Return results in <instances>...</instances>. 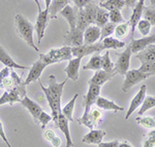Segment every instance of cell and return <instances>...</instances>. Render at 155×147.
Segmentation results:
<instances>
[{"instance_id": "6da1fadb", "label": "cell", "mask_w": 155, "mask_h": 147, "mask_svg": "<svg viewBox=\"0 0 155 147\" xmlns=\"http://www.w3.org/2000/svg\"><path fill=\"white\" fill-rule=\"evenodd\" d=\"M68 79H65L63 82L58 83L56 81V77L54 75H51L49 77V86L45 87L41 84V82H39L41 90L44 91L45 95L47 98V101L49 103V106L51 108V115L53 117V120L55 123H57L58 120V116L61 113V96L62 92H63L64 85H65L66 81Z\"/></svg>"}, {"instance_id": "7a4b0ae2", "label": "cell", "mask_w": 155, "mask_h": 147, "mask_svg": "<svg viewBox=\"0 0 155 147\" xmlns=\"http://www.w3.org/2000/svg\"><path fill=\"white\" fill-rule=\"evenodd\" d=\"M15 22H16V28L17 32H18L19 36L25 41V43L28 45L29 47L33 48L36 52H38V47L34 44L33 39V31L34 26L27 20L23 15L18 14L15 18Z\"/></svg>"}, {"instance_id": "3957f363", "label": "cell", "mask_w": 155, "mask_h": 147, "mask_svg": "<svg viewBox=\"0 0 155 147\" xmlns=\"http://www.w3.org/2000/svg\"><path fill=\"white\" fill-rule=\"evenodd\" d=\"M101 87L98 85H94V84H89V89L88 92L85 94V96L83 98V104L85 107V112L83 114V116L80 119H78V121L80 122V124H83V125L87 126L90 129H93L92 125L90 124L88 120V114L90 110H91V107L95 104V101L97 99V96H99L101 94Z\"/></svg>"}, {"instance_id": "277c9868", "label": "cell", "mask_w": 155, "mask_h": 147, "mask_svg": "<svg viewBox=\"0 0 155 147\" xmlns=\"http://www.w3.org/2000/svg\"><path fill=\"white\" fill-rule=\"evenodd\" d=\"M41 57L48 63V65L64 60H71L72 58L71 47L63 46L59 49H52L47 54H41Z\"/></svg>"}, {"instance_id": "5b68a950", "label": "cell", "mask_w": 155, "mask_h": 147, "mask_svg": "<svg viewBox=\"0 0 155 147\" xmlns=\"http://www.w3.org/2000/svg\"><path fill=\"white\" fill-rule=\"evenodd\" d=\"M149 77V74L143 73L140 69H128V72L125 74V79H124L123 84H122V91L127 92L134 86H136L140 82L148 79Z\"/></svg>"}, {"instance_id": "8992f818", "label": "cell", "mask_w": 155, "mask_h": 147, "mask_svg": "<svg viewBox=\"0 0 155 147\" xmlns=\"http://www.w3.org/2000/svg\"><path fill=\"white\" fill-rule=\"evenodd\" d=\"M102 50H104V45L101 42L92 44V45H81L79 47H71V54L72 57H81L83 58L84 56L91 55L94 53H101Z\"/></svg>"}, {"instance_id": "52a82bcc", "label": "cell", "mask_w": 155, "mask_h": 147, "mask_svg": "<svg viewBox=\"0 0 155 147\" xmlns=\"http://www.w3.org/2000/svg\"><path fill=\"white\" fill-rule=\"evenodd\" d=\"M49 20H50L49 8L38 12L36 23L34 25V30H35L37 34V43H38V45L41 43V39L45 35V31H46V28L48 26Z\"/></svg>"}, {"instance_id": "ba28073f", "label": "cell", "mask_w": 155, "mask_h": 147, "mask_svg": "<svg viewBox=\"0 0 155 147\" xmlns=\"http://www.w3.org/2000/svg\"><path fill=\"white\" fill-rule=\"evenodd\" d=\"M131 51L130 48L127 47L124 50V52L120 53L118 55V60L115 64V71L117 74L125 76V74L128 72L129 65H130V58H131Z\"/></svg>"}, {"instance_id": "9c48e42d", "label": "cell", "mask_w": 155, "mask_h": 147, "mask_svg": "<svg viewBox=\"0 0 155 147\" xmlns=\"http://www.w3.org/2000/svg\"><path fill=\"white\" fill-rule=\"evenodd\" d=\"M48 66V63L39 56V59L37 61H35L33 63V65L30 68V71H29V74L27 76L26 80L24 81L25 85H28V84L32 83V82H35L37 80L39 79L41 77V73L44 72V69Z\"/></svg>"}, {"instance_id": "30bf717a", "label": "cell", "mask_w": 155, "mask_h": 147, "mask_svg": "<svg viewBox=\"0 0 155 147\" xmlns=\"http://www.w3.org/2000/svg\"><path fill=\"white\" fill-rule=\"evenodd\" d=\"M150 45H155V33L151 35L144 36L142 38H134L132 37L130 44H129V48H130L131 53H139V52L143 51Z\"/></svg>"}, {"instance_id": "8fae6325", "label": "cell", "mask_w": 155, "mask_h": 147, "mask_svg": "<svg viewBox=\"0 0 155 147\" xmlns=\"http://www.w3.org/2000/svg\"><path fill=\"white\" fill-rule=\"evenodd\" d=\"M83 34L84 31L76 27L72 30H69L67 34L64 36V46L69 47H79L84 44L83 41Z\"/></svg>"}, {"instance_id": "7c38bea8", "label": "cell", "mask_w": 155, "mask_h": 147, "mask_svg": "<svg viewBox=\"0 0 155 147\" xmlns=\"http://www.w3.org/2000/svg\"><path fill=\"white\" fill-rule=\"evenodd\" d=\"M146 92H147V86L142 85L141 88H140V90L137 91V93L134 95V98L131 99L130 105H129V107H128V110L126 112L125 119H128L129 117L132 115V113L141 106L144 101V99H145V96H146Z\"/></svg>"}, {"instance_id": "4fadbf2b", "label": "cell", "mask_w": 155, "mask_h": 147, "mask_svg": "<svg viewBox=\"0 0 155 147\" xmlns=\"http://www.w3.org/2000/svg\"><path fill=\"white\" fill-rule=\"evenodd\" d=\"M116 71H111V72H107L104 71V69H99V71H96L94 76L92 77L91 79L89 80V84H94V85H98L101 86L104 85L106 82L110 81L116 76Z\"/></svg>"}, {"instance_id": "5bb4252c", "label": "cell", "mask_w": 155, "mask_h": 147, "mask_svg": "<svg viewBox=\"0 0 155 147\" xmlns=\"http://www.w3.org/2000/svg\"><path fill=\"white\" fill-rule=\"evenodd\" d=\"M144 7H145V0H139L137 3L136 4V6H134V9H132L130 20L128 21L129 26H130V31H131L132 37H134V32L137 27V24L139 23V21L141 20L142 17H143Z\"/></svg>"}, {"instance_id": "9a60e30c", "label": "cell", "mask_w": 155, "mask_h": 147, "mask_svg": "<svg viewBox=\"0 0 155 147\" xmlns=\"http://www.w3.org/2000/svg\"><path fill=\"white\" fill-rule=\"evenodd\" d=\"M20 103L23 105L25 108L30 112V114H31L32 117H33L34 121H35V122H38V118L42 112L41 107L37 103H35L34 101H32L31 99H29L27 95H25L24 98H22Z\"/></svg>"}, {"instance_id": "2e32d148", "label": "cell", "mask_w": 155, "mask_h": 147, "mask_svg": "<svg viewBox=\"0 0 155 147\" xmlns=\"http://www.w3.org/2000/svg\"><path fill=\"white\" fill-rule=\"evenodd\" d=\"M56 125L60 129V131L64 134L66 139V145L65 147H72L74 146V143L71 140V132H69V121L65 116L62 113L59 114L58 116V120H57Z\"/></svg>"}, {"instance_id": "e0dca14e", "label": "cell", "mask_w": 155, "mask_h": 147, "mask_svg": "<svg viewBox=\"0 0 155 147\" xmlns=\"http://www.w3.org/2000/svg\"><path fill=\"white\" fill-rule=\"evenodd\" d=\"M101 38V28L96 25H90L84 30L83 41L85 45L95 44Z\"/></svg>"}, {"instance_id": "ac0fdd59", "label": "cell", "mask_w": 155, "mask_h": 147, "mask_svg": "<svg viewBox=\"0 0 155 147\" xmlns=\"http://www.w3.org/2000/svg\"><path fill=\"white\" fill-rule=\"evenodd\" d=\"M81 57H76V58H71L68 60V65L66 66L64 72L66 73L67 79H71L74 82H76L79 79V69L81 65Z\"/></svg>"}, {"instance_id": "d6986e66", "label": "cell", "mask_w": 155, "mask_h": 147, "mask_svg": "<svg viewBox=\"0 0 155 147\" xmlns=\"http://www.w3.org/2000/svg\"><path fill=\"white\" fill-rule=\"evenodd\" d=\"M95 105L97 108L102 109V110H107V111H123L124 109L122 107L118 106L116 103H114L111 99H107L106 98H102V96H97L96 101H95Z\"/></svg>"}, {"instance_id": "ffe728a7", "label": "cell", "mask_w": 155, "mask_h": 147, "mask_svg": "<svg viewBox=\"0 0 155 147\" xmlns=\"http://www.w3.org/2000/svg\"><path fill=\"white\" fill-rule=\"evenodd\" d=\"M106 136V132L101 129H91L88 134H86L82 141L87 144H99L102 142V139Z\"/></svg>"}, {"instance_id": "44dd1931", "label": "cell", "mask_w": 155, "mask_h": 147, "mask_svg": "<svg viewBox=\"0 0 155 147\" xmlns=\"http://www.w3.org/2000/svg\"><path fill=\"white\" fill-rule=\"evenodd\" d=\"M0 62H2L4 65L9 68H20V69L29 68L28 66H26V65H20V64L17 63V62L8 55V53L4 50V48L1 46V45H0Z\"/></svg>"}, {"instance_id": "7402d4cb", "label": "cell", "mask_w": 155, "mask_h": 147, "mask_svg": "<svg viewBox=\"0 0 155 147\" xmlns=\"http://www.w3.org/2000/svg\"><path fill=\"white\" fill-rule=\"evenodd\" d=\"M62 17L67 21L69 25V30H72L77 27V14L74 12V8L69 5H66L63 9H61L59 12Z\"/></svg>"}, {"instance_id": "603a6c76", "label": "cell", "mask_w": 155, "mask_h": 147, "mask_svg": "<svg viewBox=\"0 0 155 147\" xmlns=\"http://www.w3.org/2000/svg\"><path fill=\"white\" fill-rule=\"evenodd\" d=\"M71 0H52L51 4L49 7V15L50 18L56 19L58 12H60L61 9H63L66 5L69 4Z\"/></svg>"}, {"instance_id": "cb8c5ba5", "label": "cell", "mask_w": 155, "mask_h": 147, "mask_svg": "<svg viewBox=\"0 0 155 147\" xmlns=\"http://www.w3.org/2000/svg\"><path fill=\"white\" fill-rule=\"evenodd\" d=\"M137 58L141 61V63L155 60V45H150L143 51L137 53Z\"/></svg>"}, {"instance_id": "d4e9b609", "label": "cell", "mask_w": 155, "mask_h": 147, "mask_svg": "<svg viewBox=\"0 0 155 147\" xmlns=\"http://www.w3.org/2000/svg\"><path fill=\"white\" fill-rule=\"evenodd\" d=\"M99 6H97L94 2H91V3L87 4L86 6L84 7L83 12H84V16L85 19H86L87 23L89 25L91 24H95V18H96V12L97 9H98Z\"/></svg>"}, {"instance_id": "484cf974", "label": "cell", "mask_w": 155, "mask_h": 147, "mask_svg": "<svg viewBox=\"0 0 155 147\" xmlns=\"http://www.w3.org/2000/svg\"><path fill=\"white\" fill-rule=\"evenodd\" d=\"M79 98V93H76L74 96L71 99V102H68L65 106L61 108V113L63 114L64 116L68 119V121H74V117H72V114H74V105H76V101L77 99Z\"/></svg>"}, {"instance_id": "4316f807", "label": "cell", "mask_w": 155, "mask_h": 147, "mask_svg": "<svg viewBox=\"0 0 155 147\" xmlns=\"http://www.w3.org/2000/svg\"><path fill=\"white\" fill-rule=\"evenodd\" d=\"M102 45H104V49H121L125 46V43L120 39L116 38V37H106L101 41Z\"/></svg>"}, {"instance_id": "83f0119b", "label": "cell", "mask_w": 155, "mask_h": 147, "mask_svg": "<svg viewBox=\"0 0 155 147\" xmlns=\"http://www.w3.org/2000/svg\"><path fill=\"white\" fill-rule=\"evenodd\" d=\"M125 3L124 0H107V1L99 3V7H102L106 11H113V9H119L121 11L122 8H124Z\"/></svg>"}, {"instance_id": "f1b7e54d", "label": "cell", "mask_w": 155, "mask_h": 147, "mask_svg": "<svg viewBox=\"0 0 155 147\" xmlns=\"http://www.w3.org/2000/svg\"><path fill=\"white\" fill-rule=\"evenodd\" d=\"M104 118V113L99 108H91L89 114H88V120L90 124L92 125V128H94L95 125H97Z\"/></svg>"}, {"instance_id": "f546056e", "label": "cell", "mask_w": 155, "mask_h": 147, "mask_svg": "<svg viewBox=\"0 0 155 147\" xmlns=\"http://www.w3.org/2000/svg\"><path fill=\"white\" fill-rule=\"evenodd\" d=\"M83 69H91V71H99L101 69V56L95 53L90 58V60L83 66Z\"/></svg>"}, {"instance_id": "4dcf8cb0", "label": "cell", "mask_w": 155, "mask_h": 147, "mask_svg": "<svg viewBox=\"0 0 155 147\" xmlns=\"http://www.w3.org/2000/svg\"><path fill=\"white\" fill-rule=\"evenodd\" d=\"M155 108V96L153 95H146L143 101V103L140 106V110L137 112L140 116L144 115L147 111H149L150 109Z\"/></svg>"}, {"instance_id": "1f68e13d", "label": "cell", "mask_w": 155, "mask_h": 147, "mask_svg": "<svg viewBox=\"0 0 155 147\" xmlns=\"http://www.w3.org/2000/svg\"><path fill=\"white\" fill-rule=\"evenodd\" d=\"M109 20V12L102 7H98L96 12V18H95V25L99 28H101L102 26H104L107 23Z\"/></svg>"}, {"instance_id": "d6a6232c", "label": "cell", "mask_w": 155, "mask_h": 147, "mask_svg": "<svg viewBox=\"0 0 155 147\" xmlns=\"http://www.w3.org/2000/svg\"><path fill=\"white\" fill-rule=\"evenodd\" d=\"M129 22H123L121 24H118L116 27H115V35H116V38H123L127 35V33L129 32Z\"/></svg>"}, {"instance_id": "836d02e7", "label": "cell", "mask_w": 155, "mask_h": 147, "mask_svg": "<svg viewBox=\"0 0 155 147\" xmlns=\"http://www.w3.org/2000/svg\"><path fill=\"white\" fill-rule=\"evenodd\" d=\"M136 121L140 125L144 126L145 129H155V117L153 116H146V117L139 116L136 118Z\"/></svg>"}, {"instance_id": "e575fe53", "label": "cell", "mask_w": 155, "mask_h": 147, "mask_svg": "<svg viewBox=\"0 0 155 147\" xmlns=\"http://www.w3.org/2000/svg\"><path fill=\"white\" fill-rule=\"evenodd\" d=\"M44 138L46 139V140H48L54 147H60V145H61V140H60V138L55 135V132L52 131V129H47V131L45 132Z\"/></svg>"}, {"instance_id": "d590c367", "label": "cell", "mask_w": 155, "mask_h": 147, "mask_svg": "<svg viewBox=\"0 0 155 147\" xmlns=\"http://www.w3.org/2000/svg\"><path fill=\"white\" fill-rule=\"evenodd\" d=\"M136 28H137V30L140 31V33H141L143 36H147L150 33V31H151L152 25L150 24L147 20L141 19L139 21V23L137 24Z\"/></svg>"}, {"instance_id": "8d00e7d4", "label": "cell", "mask_w": 155, "mask_h": 147, "mask_svg": "<svg viewBox=\"0 0 155 147\" xmlns=\"http://www.w3.org/2000/svg\"><path fill=\"white\" fill-rule=\"evenodd\" d=\"M101 68L104 71L111 72L115 69V64L112 62L111 58H110V52L107 51L104 56H101Z\"/></svg>"}, {"instance_id": "74e56055", "label": "cell", "mask_w": 155, "mask_h": 147, "mask_svg": "<svg viewBox=\"0 0 155 147\" xmlns=\"http://www.w3.org/2000/svg\"><path fill=\"white\" fill-rule=\"evenodd\" d=\"M115 27H116V25L111 23V22L110 23L107 22L104 26H102L101 28V38H99V42H101L106 37L111 36L115 31Z\"/></svg>"}, {"instance_id": "f35d334b", "label": "cell", "mask_w": 155, "mask_h": 147, "mask_svg": "<svg viewBox=\"0 0 155 147\" xmlns=\"http://www.w3.org/2000/svg\"><path fill=\"white\" fill-rule=\"evenodd\" d=\"M109 20L111 21V23L113 24H121L123 23L124 21V18L121 14V11L119 9H113V11H110L109 12Z\"/></svg>"}, {"instance_id": "ab89813d", "label": "cell", "mask_w": 155, "mask_h": 147, "mask_svg": "<svg viewBox=\"0 0 155 147\" xmlns=\"http://www.w3.org/2000/svg\"><path fill=\"white\" fill-rule=\"evenodd\" d=\"M143 18L149 22L152 26H155V8L151 6H145L143 11Z\"/></svg>"}, {"instance_id": "60d3db41", "label": "cell", "mask_w": 155, "mask_h": 147, "mask_svg": "<svg viewBox=\"0 0 155 147\" xmlns=\"http://www.w3.org/2000/svg\"><path fill=\"white\" fill-rule=\"evenodd\" d=\"M139 69L141 72H143V73L149 74L150 77H151V76H155V60L142 63L141 68H140Z\"/></svg>"}, {"instance_id": "b9f144b4", "label": "cell", "mask_w": 155, "mask_h": 147, "mask_svg": "<svg viewBox=\"0 0 155 147\" xmlns=\"http://www.w3.org/2000/svg\"><path fill=\"white\" fill-rule=\"evenodd\" d=\"M143 147H155V129H151L145 138Z\"/></svg>"}, {"instance_id": "7bdbcfd3", "label": "cell", "mask_w": 155, "mask_h": 147, "mask_svg": "<svg viewBox=\"0 0 155 147\" xmlns=\"http://www.w3.org/2000/svg\"><path fill=\"white\" fill-rule=\"evenodd\" d=\"M16 87V83H15L14 79L12 77H7L2 81V88L5 89L6 91H11Z\"/></svg>"}, {"instance_id": "ee69618b", "label": "cell", "mask_w": 155, "mask_h": 147, "mask_svg": "<svg viewBox=\"0 0 155 147\" xmlns=\"http://www.w3.org/2000/svg\"><path fill=\"white\" fill-rule=\"evenodd\" d=\"M51 120H53V117H52V115H49V114H47L46 112L42 111L41 114V116H39V118H38V122L41 123V129L46 128V125Z\"/></svg>"}, {"instance_id": "f6af8a7d", "label": "cell", "mask_w": 155, "mask_h": 147, "mask_svg": "<svg viewBox=\"0 0 155 147\" xmlns=\"http://www.w3.org/2000/svg\"><path fill=\"white\" fill-rule=\"evenodd\" d=\"M72 2H74V5H76L78 8L81 9V8H84L87 4L93 2V0H72Z\"/></svg>"}, {"instance_id": "bcb514c9", "label": "cell", "mask_w": 155, "mask_h": 147, "mask_svg": "<svg viewBox=\"0 0 155 147\" xmlns=\"http://www.w3.org/2000/svg\"><path fill=\"white\" fill-rule=\"evenodd\" d=\"M119 141L118 140H114L111 142H101L99 144H97V147H118Z\"/></svg>"}, {"instance_id": "7dc6e473", "label": "cell", "mask_w": 155, "mask_h": 147, "mask_svg": "<svg viewBox=\"0 0 155 147\" xmlns=\"http://www.w3.org/2000/svg\"><path fill=\"white\" fill-rule=\"evenodd\" d=\"M0 138L2 139L4 142H5V144L8 147H12V145L9 144V142L8 140H7V138H6V136H5V133H4V129H3V125H2V122L0 121Z\"/></svg>"}, {"instance_id": "c3c4849f", "label": "cell", "mask_w": 155, "mask_h": 147, "mask_svg": "<svg viewBox=\"0 0 155 147\" xmlns=\"http://www.w3.org/2000/svg\"><path fill=\"white\" fill-rule=\"evenodd\" d=\"M139 0H124V3H125V6L127 8H134L136 6V4L137 3Z\"/></svg>"}, {"instance_id": "681fc988", "label": "cell", "mask_w": 155, "mask_h": 147, "mask_svg": "<svg viewBox=\"0 0 155 147\" xmlns=\"http://www.w3.org/2000/svg\"><path fill=\"white\" fill-rule=\"evenodd\" d=\"M4 104H8V92L7 91L4 92L1 98H0V106Z\"/></svg>"}, {"instance_id": "f907efd6", "label": "cell", "mask_w": 155, "mask_h": 147, "mask_svg": "<svg viewBox=\"0 0 155 147\" xmlns=\"http://www.w3.org/2000/svg\"><path fill=\"white\" fill-rule=\"evenodd\" d=\"M118 147H134V146L131 145L128 141H121V142H119Z\"/></svg>"}, {"instance_id": "816d5d0a", "label": "cell", "mask_w": 155, "mask_h": 147, "mask_svg": "<svg viewBox=\"0 0 155 147\" xmlns=\"http://www.w3.org/2000/svg\"><path fill=\"white\" fill-rule=\"evenodd\" d=\"M34 2L36 3L37 9H38V12H41V3H39V0H34Z\"/></svg>"}, {"instance_id": "f5cc1de1", "label": "cell", "mask_w": 155, "mask_h": 147, "mask_svg": "<svg viewBox=\"0 0 155 147\" xmlns=\"http://www.w3.org/2000/svg\"><path fill=\"white\" fill-rule=\"evenodd\" d=\"M51 2H52V0H45V3H46V8H49Z\"/></svg>"}, {"instance_id": "db71d44e", "label": "cell", "mask_w": 155, "mask_h": 147, "mask_svg": "<svg viewBox=\"0 0 155 147\" xmlns=\"http://www.w3.org/2000/svg\"><path fill=\"white\" fill-rule=\"evenodd\" d=\"M150 3H151V7H155V0H151Z\"/></svg>"}, {"instance_id": "11a10c76", "label": "cell", "mask_w": 155, "mask_h": 147, "mask_svg": "<svg viewBox=\"0 0 155 147\" xmlns=\"http://www.w3.org/2000/svg\"><path fill=\"white\" fill-rule=\"evenodd\" d=\"M104 1H107V0H99V3H102V2H104Z\"/></svg>"}]
</instances>
